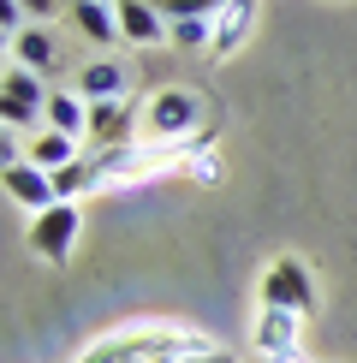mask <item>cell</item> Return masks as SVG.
<instances>
[{
    "mask_svg": "<svg viewBox=\"0 0 357 363\" xmlns=\"http://www.w3.org/2000/svg\"><path fill=\"white\" fill-rule=\"evenodd\" d=\"M220 108H208V101L197 96V89H185V84H167V89H155V96L143 101V131H149V143H167V149H191V138L215 119Z\"/></svg>",
    "mask_w": 357,
    "mask_h": 363,
    "instance_id": "cell-1",
    "label": "cell"
},
{
    "mask_svg": "<svg viewBox=\"0 0 357 363\" xmlns=\"http://www.w3.org/2000/svg\"><path fill=\"white\" fill-rule=\"evenodd\" d=\"M78 233H84V208L78 203H54V208H42V215H30L24 245H30V256H42L48 268H66Z\"/></svg>",
    "mask_w": 357,
    "mask_h": 363,
    "instance_id": "cell-2",
    "label": "cell"
},
{
    "mask_svg": "<svg viewBox=\"0 0 357 363\" xmlns=\"http://www.w3.org/2000/svg\"><path fill=\"white\" fill-rule=\"evenodd\" d=\"M48 113V89H42V72L18 66V60H6V72H0V125L18 131L30 119Z\"/></svg>",
    "mask_w": 357,
    "mask_h": 363,
    "instance_id": "cell-3",
    "label": "cell"
},
{
    "mask_svg": "<svg viewBox=\"0 0 357 363\" xmlns=\"http://www.w3.org/2000/svg\"><path fill=\"white\" fill-rule=\"evenodd\" d=\"M262 310H292V315H310L316 310V280L298 256H274L262 274Z\"/></svg>",
    "mask_w": 357,
    "mask_h": 363,
    "instance_id": "cell-4",
    "label": "cell"
},
{
    "mask_svg": "<svg viewBox=\"0 0 357 363\" xmlns=\"http://www.w3.org/2000/svg\"><path fill=\"white\" fill-rule=\"evenodd\" d=\"M131 84H137V66H131V60L96 54V60H84V66H78V84H72V89H78L84 101H125Z\"/></svg>",
    "mask_w": 357,
    "mask_h": 363,
    "instance_id": "cell-5",
    "label": "cell"
},
{
    "mask_svg": "<svg viewBox=\"0 0 357 363\" xmlns=\"http://www.w3.org/2000/svg\"><path fill=\"white\" fill-rule=\"evenodd\" d=\"M119 12V42H131V48H161V42H173V24L161 18L155 0H113Z\"/></svg>",
    "mask_w": 357,
    "mask_h": 363,
    "instance_id": "cell-6",
    "label": "cell"
},
{
    "mask_svg": "<svg viewBox=\"0 0 357 363\" xmlns=\"http://www.w3.org/2000/svg\"><path fill=\"white\" fill-rule=\"evenodd\" d=\"M137 125H143V108H131V101H89V143H96V155L131 143Z\"/></svg>",
    "mask_w": 357,
    "mask_h": 363,
    "instance_id": "cell-7",
    "label": "cell"
},
{
    "mask_svg": "<svg viewBox=\"0 0 357 363\" xmlns=\"http://www.w3.org/2000/svg\"><path fill=\"white\" fill-rule=\"evenodd\" d=\"M6 196H12L18 208H30V215H42V208H54V203H60L54 173H48V167H36V161H6Z\"/></svg>",
    "mask_w": 357,
    "mask_h": 363,
    "instance_id": "cell-8",
    "label": "cell"
},
{
    "mask_svg": "<svg viewBox=\"0 0 357 363\" xmlns=\"http://www.w3.org/2000/svg\"><path fill=\"white\" fill-rule=\"evenodd\" d=\"M256 12H262V0H227L220 6V18H215V60H232L238 48L250 42V30H256Z\"/></svg>",
    "mask_w": 357,
    "mask_h": 363,
    "instance_id": "cell-9",
    "label": "cell"
},
{
    "mask_svg": "<svg viewBox=\"0 0 357 363\" xmlns=\"http://www.w3.org/2000/svg\"><path fill=\"white\" fill-rule=\"evenodd\" d=\"M298 328H304V315H292V310H262V315H256V352H262L268 363L298 357Z\"/></svg>",
    "mask_w": 357,
    "mask_h": 363,
    "instance_id": "cell-10",
    "label": "cell"
},
{
    "mask_svg": "<svg viewBox=\"0 0 357 363\" xmlns=\"http://www.w3.org/2000/svg\"><path fill=\"white\" fill-rule=\"evenodd\" d=\"M72 30H78L84 42H96V48H113L119 42V12H113V0H72Z\"/></svg>",
    "mask_w": 357,
    "mask_h": 363,
    "instance_id": "cell-11",
    "label": "cell"
},
{
    "mask_svg": "<svg viewBox=\"0 0 357 363\" xmlns=\"http://www.w3.org/2000/svg\"><path fill=\"white\" fill-rule=\"evenodd\" d=\"M6 54L18 60V66H30V72H54L60 66V36L48 24H30V30H18V36L6 42Z\"/></svg>",
    "mask_w": 357,
    "mask_h": 363,
    "instance_id": "cell-12",
    "label": "cell"
},
{
    "mask_svg": "<svg viewBox=\"0 0 357 363\" xmlns=\"http://www.w3.org/2000/svg\"><path fill=\"white\" fill-rule=\"evenodd\" d=\"M42 125L89 143V101L78 96V89H48V113H42Z\"/></svg>",
    "mask_w": 357,
    "mask_h": 363,
    "instance_id": "cell-13",
    "label": "cell"
},
{
    "mask_svg": "<svg viewBox=\"0 0 357 363\" xmlns=\"http://www.w3.org/2000/svg\"><path fill=\"white\" fill-rule=\"evenodd\" d=\"M24 161H36V167H48V173H60L66 161H78V138H66V131H48L42 125L36 138H30V149H24Z\"/></svg>",
    "mask_w": 357,
    "mask_h": 363,
    "instance_id": "cell-14",
    "label": "cell"
},
{
    "mask_svg": "<svg viewBox=\"0 0 357 363\" xmlns=\"http://www.w3.org/2000/svg\"><path fill=\"white\" fill-rule=\"evenodd\" d=\"M54 191H60V203H78L84 191H96V161H89V155L66 161V167L54 173Z\"/></svg>",
    "mask_w": 357,
    "mask_h": 363,
    "instance_id": "cell-15",
    "label": "cell"
},
{
    "mask_svg": "<svg viewBox=\"0 0 357 363\" xmlns=\"http://www.w3.org/2000/svg\"><path fill=\"white\" fill-rule=\"evenodd\" d=\"M155 6H161V18H167V24H178V18H220L227 0H155Z\"/></svg>",
    "mask_w": 357,
    "mask_h": 363,
    "instance_id": "cell-16",
    "label": "cell"
},
{
    "mask_svg": "<svg viewBox=\"0 0 357 363\" xmlns=\"http://www.w3.org/2000/svg\"><path fill=\"white\" fill-rule=\"evenodd\" d=\"M173 42H178V48H215V18H178L173 24Z\"/></svg>",
    "mask_w": 357,
    "mask_h": 363,
    "instance_id": "cell-17",
    "label": "cell"
},
{
    "mask_svg": "<svg viewBox=\"0 0 357 363\" xmlns=\"http://www.w3.org/2000/svg\"><path fill=\"white\" fill-rule=\"evenodd\" d=\"M185 363H232V357H227V352L215 345V352H203V357H185Z\"/></svg>",
    "mask_w": 357,
    "mask_h": 363,
    "instance_id": "cell-18",
    "label": "cell"
}]
</instances>
